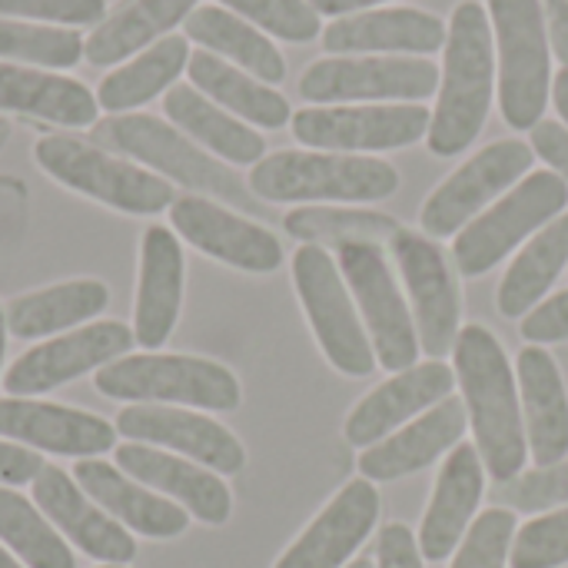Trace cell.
I'll return each instance as SVG.
<instances>
[{
	"label": "cell",
	"instance_id": "6da1fadb",
	"mask_svg": "<svg viewBox=\"0 0 568 568\" xmlns=\"http://www.w3.org/2000/svg\"><path fill=\"white\" fill-rule=\"evenodd\" d=\"M453 369L463 386V406L476 433L483 466L499 486L513 483L523 476L529 443L506 349L486 326H463L453 346Z\"/></svg>",
	"mask_w": 568,
	"mask_h": 568
},
{
	"label": "cell",
	"instance_id": "7a4b0ae2",
	"mask_svg": "<svg viewBox=\"0 0 568 568\" xmlns=\"http://www.w3.org/2000/svg\"><path fill=\"white\" fill-rule=\"evenodd\" d=\"M496 90V53L489 13L476 0L453 10L446 33V60L439 77V100L426 133L436 156H459L486 126Z\"/></svg>",
	"mask_w": 568,
	"mask_h": 568
},
{
	"label": "cell",
	"instance_id": "3957f363",
	"mask_svg": "<svg viewBox=\"0 0 568 568\" xmlns=\"http://www.w3.org/2000/svg\"><path fill=\"white\" fill-rule=\"evenodd\" d=\"M90 130H93L90 136L97 146H103L110 153H123L130 160H140L156 176L163 173V180L190 186L210 200H226L246 213H263V206L253 200V193L243 186V180L233 170H226L203 146H196L183 130L170 126L160 116L116 113V116L97 120Z\"/></svg>",
	"mask_w": 568,
	"mask_h": 568
},
{
	"label": "cell",
	"instance_id": "277c9868",
	"mask_svg": "<svg viewBox=\"0 0 568 568\" xmlns=\"http://www.w3.org/2000/svg\"><path fill=\"white\" fill-rule=\"evenodd\" d=\"M396 190V166L359 153L276 150L250 170V193L266 203H376Z\"/></svg>",
	"mask_w": 568,
	"mask_h": 568
},
{
	"label": "cell",
	"instance_id": "5b68a950",
	"mask_svg": "<svg viewBox=\"0 0 568 568\" xmlns=\"http://www.w3.org/2000/svg\"><path fill=\"white\" fill-rule=\"evenodd\" d=\"M93 386L106 399L120 403H150V406H183V409H210L233 413L240 406L236 376L200 356H173V353H140L120 356L93 373Z\"/></svg>",
	"mask_w": 568,
	"mask_h": 568
},
{
	"label": "cell",
	"instance_id": "8992f818",
	"mask_svg": "<svg viewBox=\"0 0 568 568\" xmlns=\"http://www.w3.org/2000/svg\"><path fill=\"white\" fill-rule=\"evenodd\" d=\"M33 160L57 183L130 216H153L173 206V183L97 143L50 133L33 146Z\"/></svg>",
	"mask_w": 568,
	"mask_h": 568
},
{
	"label": "cell",
	"instance_id": "52a82bcc",
	"mask_svg": "<svg viewBox=\"0 0 568 568\" xmlns=\"http://www.w3.org/2000/svg\"><path fill=\"white\" fill-rule=\"evenodd\" d=\"M499 47V110L513 130H532L552 90V43L542 0H489Z\"/></svg>",
	"mask_w": 568,
	"mask_h": 568
},
{
	"label": "cell",
	"instance_id": "ba28073f",
	"mask_svg": "<svg viewBox=\"0 0 568 568\" xmlns=\"http://www.w3.org/2000/svg\"><path fill=\"white\" fill-rule=\"evenodd\" d=\"M293 283L323 356L343 376H369L376 369V353L363 320L356 316L353 293L339 273V263L323 246L303 243L293 253Z\"/></svg>",
	"mask_w": 568,
	"mask_h": 568
},
{
	"label": "cell",
	"instance_id": "9c48e42d",
	"mask_svg": "<svg viewBox=\"0 0 568 568\" xmlns=\"http://www.w3.org/2000/svg\"><path fill=\"white\" fill-rule=\"evenodd\" d=\"M568 206V183L556 170H536L516 183L489 213L459 230L453 256L463 276H483L503 263L526 236L562 216Z\"/></svg>",
	"mask_w": 568,
	"mask_h": 568
},
{
	"label": "cell",
	"instance_id": "30bf717a",
	"mask_svg": "<svg viewBox=\"0 0 568 568\" xmlns=\"http://www.w3.org/2000/svg\"><path fill=\"white\" fill-rule=\"evenodd\" d=\"M336 263L349 293L359 303V316L369 333L376 363H383V369L389 373H403L416 366L419 356L416 323L409 320V306L386 266L383 250L373 243H346L336 246Z\"/></svg>",
	"mask_w": 568,
	"mask_h": 568
},
{
	"label": "cell",
	"instance_id": "8fae6325",
	"mask_svg": "<svg viewBox=\"0 0 568 568\" xmlns=\"http://www.w3.org/2000/svg\"><path fill=\"white\" fill-rule=\"evenodd\" d=\"M293 136L326 153H379L419 143L433 113L419 103L376 106H303L293 113Z\"/></svg>",
	"mask_w": 568,
	"mask_h": 568
},
{
	"label": "cell",
	"instance_id": "7c38bea8",
	"mask_svg": "<svg viewBox=\"0 0 568 568\" xmlns=\"http://www.w3.org/2000/svg\"><path fill=\"white\" fill-rule=\"evenodd\" d=\"M436 87L439 70L423 57H323L300 77V97L310 103H416L433 97Z\"/></svg>",
	"mask_w": 568,
	"mask_h": 568
},
{
	"label": "cell",
	"instance_id": "4fadbf2b",
	"mask_svg": "<svg viewBox=\"0 0 568 568\" xmlns=\"http://www.w3.org/2000/svg\"><path fill=\"white\" fill-rule=\"evenodd\" d=\"M536 150L523 140H496L446 176L423 203L419 223L429 240H446L469 226L476 213L532 170Z\"/></svg>",
	"mask_w": 568,
	"mask_h": 568
},
{
	"label": "cell",
	"instance_id": "5bb4252c",
	"mask_svg": "<svg viewBox=\"0 0 568 568\" xmlns=\"http://www.w3.org/2000/svg\"><path fill=\"white\" fill-rule=\"evenodd\" d=\"M389 246L413 300L419 349L429 359H443L446 353H453L463 320V296H459L456 273L446 253L439 250V243L423 233L399 230V236Z\"/></svg>",
	"mask_w": 568,
	"mask_h": 568
},
{
	"label": "cell",
	"instance_id": "9a60e30c",
	"mask_svg": "<svg viewBox=\"0 0 568 568\" xmlns=\"http://www.w3.org/2000/svg\"><path fill=\"white\" fill-rule=\"evenodd\" d=\"M133 343V329L116 320L77 326L17 356L3 373V389L17 399L50 393L70 379H80L83 373H97L106 363L126 356Z\"/></svg>",
	"mask_w": 568,
	"mask_h": 568
},
{
	"label": "cell",
	"instance_id": "2e32d148",
	"mask_svg": "<svg viewBox=\"0 0 568 568\" xmlns=\"http://www.w3.org/2000/svg\"><path fill=\"white\" fill-rule=\"evenodd\" d=\"M116 433H123L126 443L183 453L196 466H206L220 476H236L246 466L243 443L226 426L213 423L210 416L190 413L183 406L133 403V406L120 409Z\"/></svg>",
	"mask_w": 568,
	"mask_h": 568
},
{
	"label": "cell",
	"instance_id": "e0dca14e",
	"mask_svg": "<svg viewBox=\"0 0 568 568\" xmlns=\"http://www.w3.org/2000/svg\"><path fill=\"white\" fill-rule=\"evenodd\" d=\"M170 223L190 246L243 273H273L283 263V246L266 226L226 210L210 196L190 193L173 200Z\"/></svg>",
	"mask_w": 568,
	"mask_h": 568
},
{
	"label": "cell",
	"instance_id": "ac0fdd59",
	"mask_svg": "<svg viewBox=\"0 0 568 568\" xmlns=\"http://www.w3.org/2000/svg\"><path fill=\"white\" fill-rule=\"evenodd\" d=\"M33 503L50 519L57 532H63L80 552L103 566H126L136 556V542L130 529H123L113 516H106L70 473L57 466H43L33 479Z\"/></svg>",
	"mask_w": 568,
	"mask_h": 568
},
{
	"label": "cell",
	"instance_id": "d6986e66",
	"mask_svg": "<svg viewBox=\"0 0 568 568\" xmlns=\"http://www.w3.org/2000/svg\"><path fill=\"white\" fill-rule=\"evenodd\" d=\"M0 436L53 456L97 459L100 453L113 449L116 426L83 409L13 396V399H0Z\"/></svg>",
	"mask_w": 568,
	"mask_h": 568
},
{
	"label": "cell",
	"instance_id": "ffe728a7",
	"mask_svg": "<svg viewBox=\"0 0 568 568\" xmlns=\"http://www.w3.org/2000/svg\"><path fill=\"white\" fill-rule=\"evenodd\" d=\"M453 386L456 369L439 359L396 373L353 406V413L346 416V443L356 449L383 443V436H389L396 426L409 423L413 416H423L426 409L453 396Z\"/></svg>",
	"mask_w": 568,
	"mask_h": 568
},
{
	"label": "cell",
	"instance_id": "44dd1931",
	"mask_svg": "<svg viewBox=\"0 0 568 568\" xmlns=\"http://www.w3.org/2000/svg\"><path fill=\"white\" fill-rule=\"evenodd\" d=\"M379 519V493L369 479L346 483L273 568H343Z\"/></svg>",
	"mask_w": 568,
	"mask_h": 568
},
{
	"label": "cell",
	"instance_id": "7402d4cb",
	"mask_svg": "<svg viewBox=\"0 0 568 568\" xmlns=\"http://www.w3.org/2000/svg\"><path fill=\"white\" fill-rule=\"evenodd\" d=\"M116 469H123L130 479L143 483L146 489L170 496L176 506H183L190 516H196L206 526H223L233 513V496L220 476L156 446H143V443L116 446Z\"/></svg>",
	"mask_w": 568,
	"mask_h": 568
},
{
	"label": "cell",
	"instance_id": "603a6c76",
	"mask_svg": "<svg viewBox=\"0 0 568 568\" xmlns=\"http://www.w3.org/2000/svg\"><path fill=\"white\" fill-rule=\"evenodd\" d=\"M483 489H486V466L479 459V449L469 443H459L446 456L429 509L423 516L419 552L426 562H443L463 546L473 526V516L483 503Z\"/></svg>",
	"mask_w": 568,
	"mask_h": 568
},
{
	"label": "cell",
	"instance_id": "cb8c5ba5",
	"mask_svg": "<svg viewBox=\"0 0 568 568\" xmlns=\"http://www.w3.org/2000/svg\"><path fill=\"white\" fill-rule=\"evenodd\" d=\"M449 27L419 7H389L336 17L323 30L326 53H436Z\"/></svg>",
	"mask_w": 568,
	"mask_h": 568
},
{
	"label": "cell",
	"instance_id": "d4e9b609",
	"mask_svg": "<svg viewBox=\"0 0 568 568\" xmlns=\"http://www.w3.org/2000/svg\"><path fill=\"white\" fill-rule=\"evenodd\" d=\"M183 306V246L166 226H146L133 303V339L156 349L170 339Z\"/></svg>",
	"mask_w": 568,
	"mask_h": 568
},
{
	"label": "cell",
	"instance_id": "484cf974",
	"mask_svg": "<svg viewBox=\"0 0 568 568\" xmlns=\"http://www.w3.org/2000/svg\"><path fill=\"white\" fill-rule=\"evenodd\" d=\"M466 426H469V416H466L463 399L446 396L439 406L426 409L396 436L369 446L359 456V473L369 483H396L403 476H413L433 466L443 453L456 449L463 443Z\"/></svg>",
	"mask_w": 568,
	"mask_h": 568
},
{
	"label": "cell",
	"instance_id": "4316f807",
	"mask_svg": "<svg viewBox=\"0 0 568 568\" xmlns=\"http://www.w3.org/2000/svg\"><path fill=\"white\" fill-rule=\"evenodd\" d=\"M77 486L123 529L146 539H176L190 526V513L170 499H160L143 483L130 479L123 469L103 459H77L73 466Z\"/></svg>",
	"mask_w": 568,
	"mask_h": 568
},
{
	"label": "cell",
	"instance_id": "83f0119b",
	"mask_svg": "<svg viewBox=\"0 0 568 568\" xmlns=\"http://www.w3.org/2000/svg\"><path fill=\"white\" fill-rule=\"evenodd\" d=\"M519 399L526 443L539 469L568 459V389L556 359L542 346L519 353Z\"/></svg>",
	"mask_w": 568,
	"mask_h": 568
},
{
	"label": "cell",
	"instance_id": "f1b7e54d",
	"mask_svg": "<svg viewBox=\"0 0 568 568\" xmlns=\"http://www.w3.org/2000/svg\"><path fill=\"white\" fill-rule=\"evenodd\" d=\"M0 110L57 126H93L100 103L87 83L23 63L0 60Z\"/></svg>",
	"mask_w": 568,
	"mask_h": 568
},
{
	"label": "cell",
	"instance_id": "f546056e",
	"mask_svg": "<svg viewBox=\"0 0 568 568\" xmlns=\"http://www.w3.org/2000/svg\"><path fill=\"white\" fill-rule=\"evenodd\" d=\"M163 113L196 146H203L206 153H216L226 163L256 166L266 156V140L250 123H243L240 116L226 113L210 97H203L196 87H186V83L170 87L163 97Z\"/></svg>",
	"mask_w": 568,
	"mask_h": 568
},
{
	"label": "cell",
	"instance_id": "4dcf8cb0",
	"mask_svg": "<svg viewBox=\"0 0 568 568\" xmlns=\"http://www.w3.org/2000/svg\"><path fill=\"white\" fill-rule=\"evenodd\" d=\"M196 10V0H123L113 13H106L93 33L83 40V57L93 67H113L170 37L176 23Z\"/></svg>",
	"mask_w": 568,
	"mask_h": 568
},
{
	"label": "cell",
	"instance_id": "1f68e13d",
	"mask_svg": "<svg viewBox=\"0 0 568 568\" xmlns=\"http://www.w3.org/2000/svg\"><path fill=\"white\" fill-rule=\"evenodd\" d=\"M186 73H190V87H196L216 106H223L226 113H233L246 123H256L263 130H280L293 120L290 100L283 93H276L270 83L250 77L246 70L226 63L223 57H216L210 50L190 53Z\"/></svg>",
	"mask_w": 568,
	"mask_h": 568
},
{
	"label": "cell",
	"instance_id": "d6a6232c",
	"mask_svg": "<svg viewBox=\"0 0 568 568\" xmlns=\"http://www.w3.org/2000/svg\"><path fill=\"white\" fill-rule=\"evenodd\" d=\"M110 306V290L100 280H70L57 283L7 303V333L17 339H40L70 333L97 320Z\"/></svg>",
	"mask_w": 568,
	"mask_h": 568
},
{
	"label": "cell",
	"instance_id": "836d02e7",
	"mask_svg": "<svg viewBox=\"0 0 568 568\" xmlns=\"http://www.w3.org/2000/svg\"><path fill=\"white\" fill-rule=\"evenodd\" d=\"M183 27L186 40H196L203 50L223 57L226 63L246 70L250 77L270 87L286 77V60L276 50V43L260 27H253L250 20L236 17L226 7H196Z\"/></svg>",
	"mask_w": 568,
	"mask_h": 568
},
{
	"label": "cell",
	"instance_id": "e575fe53",
	"mask_svg": "<svg viewBox=\"0 0 568 568\" xmlns=\"http://www.w3.org/2000/svg\"><path fill=\"white\" fill-rule=\"evenodd\" d=\"M190 40L186 33H170L163 40H156L153 47L140 50L136 57H130L123 67L110 70L100 87H97V103L106 113H133L136 106L150 103L156 93H166L176 77L186 70L190 63Z\"/></svg>",
	"mask_w": 568,
	"mask_h": 568
},
{
	"label": "cell",
	"instance_id": "d590c367",
	"mask_svg": "<svg viewBox=\"0 0 568 568\" xmlns=\"http://www.w3.org/2000/svg\"><path fill=\"white\" fill-rule=\"evenodd\" d=\"M568 263V213L556 216L506 270L503 283H499V313L509 320H519L526 313H532L542 296L549 293V286L556 283V276L562 273Z\"/></svg>",
	"mask_w": 568,
	"mask_h": 568
},
{
	"label": "cell",
	"instance_id": "8d00e7d4",
	"mask_svg": "<svg viewBox=\"0 0 568 568\" xmlns=\"http://www.w3.org/2000/svg\"><path fill=\"white\" fill-rule=\"evenodd\" d=\"M0 542L27 568H77L70 546L50 519L7 486H0Z\"/></svg>",
	"mask_w": 568,
	"mask_h": 568
},
{
	"label": "cell",
	"instance_id": "74e56055",
	"mask_svg": "<svg viewBox=\"0 0 568 568\" xmlns=\"http://www.w3.org/2000/svg\"><path fill=\"white\" fill-rule=\"evenodd\" d=\"M286 233L320 246H346V243H393L399 236V223L386 213L376 210H339V206H300L293 213H286L283 220Z\"/></svg>",
	"mask_w": 568,
	"mask_h": 568
},
{
	"label": "cell",
	"instance_id": "f35d334b",
	"mask_svg": "<svg viewBox=\"0 0 568 568\" xmlns=\"http://www.w3.org/2000/svg\"><path fill=\"white\" fill-rule=\"evenodd\" d=\"M83 57V37L73 27H50L0 17V60L40 70H70Z\"/></svg>",
	"mask_w": 568,
	"mask_h": 568
},
{
	"label": "cell",
	"instance_id": "ab89813d",
	"mask_svg": "<svg viewBox=\"0 0 568 568\" xmlns=\"http://www.w3.org/2000/svg\"><path fill=\"white\" fill-rule=\"evenodd\" d=\"M236 17L250 20L263 33H273L290 43H310L323 37L320 13L310 7V0H220Z\"/></svg>",
	"mask_w": 568,
	"mask_h": 568
},
{
	"label": "cell",
	"instance_id": "60d3db41",
	"mask_svg": "<svg viewBox=\"0 0 568 568\" xmlns=\"http://www.w3.org/2000/svg\"><path fill=\"white\" fill-rule=\"evenodd\" d=\"M516 542V513L513 509H489L483 513L463 546L456 549L453 568H506Z\"/></svg>",
	"mask_w": 568,
	"mask_h": 568
},
{
	"label": "cell",
	"instance_id": "b9f144b4",
	"mask_svg": "<svg viewBox=\"0 0 568 568\" xmlns=\"http://www.w3.org/2000/svg\"><path fill=\"white\" fill-rule=\"evenodd\" d=\"M513 568H562L568 566V509L546 513L526 523L513 542Z\"/></svg>",
	"mask_w": 568,
	"mask_h": 568
},
{
	"label": "cell",
	"instance_id": "7bdbcfd3",
	"mask_svg": "<svg viewBox=\"0 0 568 568\" xmlns=\"http://www.w3.org/2000/svg\"><path fill=\"white\" fill-rule=\"evenodd\" d=\"M496 499L513 506L516 513H549L568 503V459L532 469L526 476H516L513 483H503L496 489Z\"/></svg>",
	"mask_w": 568,
	"mask_h": 568
},
{
	"label": "cell",
	"instance_id": "ee69618b",
	"mask_svg": "<svg viewBox=\"0 0 568 568\" xmlns=\"http://www.w3.org/2000/svg\"><path fill=\"white\" fill-rule=\"evenodd\" d=\"M0 17L60 27H97L106 17V0H0Z\"/></svg>",
	"mask_w": 568,
	"mask_h": 568
},
{
	"label": "cell",
	"instance_id": "f6af8a7d",
	"mask_svg": "<svg viewBox=\"0 0 568 568\" xmlns=\"http://www.w3.org/2000/svg\"><path fill=\"white\" fill-rule=\"evenodd\" d=\"M523 336L532 346H549V343H566L568 339V290L556 293L552 300L539 303L526 320H523Z\"/></svg>",
	"mask_w": 568,
	"mask_h": 568
},
{
	"label": "cell",
	"instance_id": "bcb514c9",
	"mask_svg": "<svg viewBox=\"0 0 568 568\" xmlns=\"http://www.w3.org/2000/svg\"><path fill=\"white\" fill-rule=\"evenodd\" d=\"M376 568H423L419 539L409 532V526L393 523L379 532L376 542Z\"/></svg>",
	"mask_w": 568,
	"mask_h": 568
},
{
	"label": "cell",
	"instance_id": "7dc6e473",
	"mask_svg": "<svg viewBox=\"0 0 568 568\" xmlns=\"http://www.w3.org/2000/svg\"><path fill=\"white\" fill-rule=\"evenodd\" d=\"M532 150L568 183V126L559 120H539L532 126Z\"/></svg>",
	"mask_w": 568,
	"mask_h": 568
},
{
	"label": "cell",
	"instance_id": "c3c4849f",
	"mask_svg": "<svg viewBox=\"0 0 568 568\" xmlns=\"http://www.w3.org/2000/svg\"><path fill=\"white\" fill-rule=\"evenodd\" d=\"M47 463L40 459V453L20 446V443H3L0 439V486H23L33 483L40 476Z\"/></svg>",
	"mask_w": 568,
	"mask_h": 568
},
{
	"label": "cell",
	"instance_id": "681fc988",
	"mask_svg": "<svg viewBox=\"0 0 568 568\" xmlns=\"http://www.w3.org/2000/svg\"><path fill=\"white\" fill-rule=\"evenodd\" d=\"M546 27H549V43L552 53L568 67V0H542Z\"/></svg>",
	"mask_w": 568,
	"mask_h": 568
},
{
	"label": "cell",
	"instance_id": "f907efd6",
	"mask_svg": "<svg viewBox=\"0 0 568 568\" xmlns=\"http://www.w3.org/2000/svg\"><path fill=\"white\" fill-rule=\"evenodd\" d=\"M376 3H383V0H310V7L316 13H329V17H346V13H356V10H366Z\"/></svg>",
	"mask_w": 568,
	"mask_h": 568
},
{
	"label": "cell",
	"instance_id": "816d5d0a",
	"mask_svg": "<svg viewBox=\"0 0 568 568\" xmlns=\"http://www.w3.org/2000/svg\"><path fill=\"white\" fill-rule=\"evenodd\" d=\"M552 100H556L559 116L568 123V67H562V70L552 77Z\"/></svg>",
	"mask_w": 568,
	"mask_h": 568
},
{
	"label": "cell",
	"instance_id": "f5cc1de1",
	"mask_svg": "<svg viewBox=\"0 0 568 568\" xmlns=\"http://www.w3.org/2000/svg\"><path fill=\"white\" fill-rule=\"evenodd\" d=\"M3 343H7V316H3V306H0V366H3Z\"/></svg>",
	"mask_w": 568,
	"mask_h": 568
},
{
	"label": "cell",
	"instance_id": "db71d44e",
	"mask_svg": "<svg viewBox=\"0 0 568 568\" xmlns=\"http://www.w3.org/2000/svg\"><path fill=\"white\" fill-rule=\"evenodd\" d=\"M0 568H23V566H20V562H17V559L7 552V549H0Z\"/></svg>",
	"mask_w": 568,
	"mask_h": 568
},
{
	"label": "cell",
	"instance_id": "11a10c76",
	"mask_svg": "<svg viewBox=\"0 0 568 568\" xmlns=\"http://www.w3.org/2000/svg\"><path fill=\"white\" fill-rule=\"evenodd\" d=\"M346 568H376V566H373L369 559H356V562H349V566H346Z\"/></svg>",
	"mask_w": 568,
	"mask_h": 568
},
{
	"label": "cell",
	"instance_id": "9f6ffc18",
	"mask_svg": "<svg viewBox=\"0 0 568 568\" xmlns=\"http://www.w3.org/2000/svg\"><path fill=\"white\" fill-rule=\"evenodd\" d=\"M97 568H126V566H97Z\"/></svg>",
	"mask_w": 568,
	"mask_h": 568
}]
</instances>
